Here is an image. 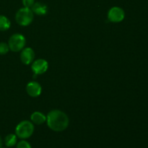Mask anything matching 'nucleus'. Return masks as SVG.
<instances>
[{"label":"nucleus","instance_id":"obj_8","mask_svg":"<svg viewBox=\"0 0 148 148\" xmlns=\"http://www.w3.org/2000/svg\"><path fill=\"white\" fill-rule=\"evenodd\" d=\"M35 57L34 51L31 48H25L23 49L20 53V59L24 64L28 65L33 62Z\"/></svg>","mask_w":148,"mask_h":148},{"label":"nucleus","instance_id":"obj_10","mask_svg":"<svg viewBox=\"0 0 148 148\" xmlns=\"http://www.w3.org/2000/svg\"><path fill=\"white\" fill-rule=\"evenodd\" d=\"M30 119L33 123L40 125V124H43L45 121H46V116L43 113L36 111L31 114Z\"/></svg>","mask_w":148,"mask_h":148},{"label":"nucleus","instance_id":"obj_9","mask_svg":"<svg viewBox=\"0 0 148 148\" xmlns=\"http://www.w3.org/2000/svg\"><path fill=\"white\" fill-rule=\"evenodd\" d=\"M30 9L33 13L40 16L45 15L48 12V7L42 2H35Z\"/></svg>","mask_w":148,"mask_h":148},{"label":"nucleus","instance_id":"obj_14","mask_svg":"<svg viewBox=\"0 0 148 148\" xmlns=\"http://www.w3.org/2000/svg\"><path fill=\"white\" fill-rule=\"evenodd\" d=\"M16 148H32V147L28 142L25 141V140H21L18 143H17Z\"/></svg>","mask_w":148,"mask_h":148},{"label":"nucleus","instance_id":"obj_2","mask_svg":"<svg viewBox=\"0 0 148 148\" xmlns=\"http://www.w3.org/2000/svg\"><path fill=\"white\" fill-rule=\"evenodd\" d=\"M34 132V126L29 121H23L19 123L15 128V134L22 140H25L33 135Z\"/></svg>","mask_w":148,"mask_h":148},{"label":"nucleus","instance_id":"obj_17","mask_svg":"<svg viewBox=\"0 0 148 148\" xmlns=\"http://www.w3.org/2000/svg\"><path fill=\"white\" fill-rule=\"evenodd\" d=\"M0 148H7V147H0Z\"/></svg>","mask_w":148,"mask_h":148},{"label":"nucleus","instance_id":"obj_6","mask_svg":"<svg viewBox=\"0 0 148 148\" xmlns=\"http://www.w3.org/2000/svg\"><path fill=\"white\" fill-rule=\"evenodd\" d=\"M32 71L35 75H42L47 71L49 68V64L47 61L43 59H39L33 62L32 64Z\"/></svg>","mask_w":148,"mask_h":148},{"label":"nucleus","instance_id":"obj_12","mask_svg":"<svg viewBox=\"0 0 148 148\" xmlns=\"http://www.w3.org/2000/svg\"><path fill=\"white\" fill-rule=\"evenodd\" d=\"M11 25L10 20L4 15H0V31H6Z\"/></svg>","mask_w":148,"mask_h":148},{"label":"nucleus","instance_id":"obj_7","mask_svg":"<svg viewBox=\"0 0 148 148\" xmlns=\"http://www.w3.org/2000/svg\"><path fill=\"white\" fill-rule=\"evenodd\" d=\"M26 91L27 93L33 98H36L39 96L41 93L42 88L40 84L37 82H30L26 86Z\"/></svg>","mask_w":148,"mask_h":148},{"label":"nucleus","instance_id":"obj_11","mask_svg":"<svg viewBox=\"0 0 148 148\" xmlns=\"http://www.w3.org/2000/svg\"><path fill=\"white\" fill-rule=\"evenodd\" d=\"M17 136L16 134H10L7 136H6L5 139H4V144L7 147H14L16 144H17Z\"/></svg>","mask_w":148,"mask_h":148},{"label":"nucleus","instance_id":"obj_16","mask_svg":"<svg viewBox=\"0 0 148 148\" xmlns=\"http://www.w3.org/2000/svg\"><path fill=\"white\" fill-rule=\"evenodd\" d=\"M2 145H3V140L2 139H1V137H0V147H2Z\"/></svg>","mask_w":148,"mask_h":148},{"label":"nucleus","instance_id":"obj_15","mask_svg":"<svg viewBox=\"0 0 148 148\" xmlns=\"http://www.w3.org/2000/svg\"><path fill=\"white\" fill-rule=\"evenodd\" d=\"M23 4L24 7L27 8H31L35 4V0H23Z\"/></svg>","mask_w":148,"mask_h":148},{"label":"nucleus","instance_id":"obj_13","mask_svg":"<svg viewBox=\"0 0 148 148\" xmlns=\"http://www.w3.org/2000/svg\"><path fill=\"white\" fill-rule=\"evenodd\" d=\"M10 51V48L7 43L1 42L0 43V55H4Z\"/></svg>","mask_w":148,"mask_h":148},{"label":"nucleus","instance_id":"obj_5","mask_svg":"<svg viewBox=\"0 0 148 148\" xmlns=\"http://www.w3.org/2000/svg\"><path fill=\"white\" fill-rule=\"evenodd\" d=\"M125 17L124 10L119 7H114L109 10L108 12V18L111 23H120Z\"/></svg>","mask_w":148,"mask_h":148},{"label":"nucleus","instance_id":"obj_4","mask_svg":"<svg viewBox=\"0 0 148 148\" xmlns=\"http://www.w3.org/2000/svg\"><path fill=\"white\" fill-rule=\"evenodd\" d=\"M26 43L25 38L20 33L13 34L10 38L8 41V46L10 50L13 52H19L23 49Z\"/></svg>","mask_w":148,"mask_h":148},{"label":"nucleus","instance_id":"obj_3","mask_svg":"<svg viewBox=\"0 0 148 148\" xmlns=\"http://www.w3.org/2000/svg\"><path fill=\"white\" fill-rule=\"evenodd\" d=\"M15 20L20 25L27 26L33 20V12L30 8L23 7L20 9L15 14Z\"/></svg>","mask_w":148,"mask_h":148},{"label":"nucleus","instance_id":"obj_1","mask_svg":"<svg viewBox=\"0 0 148 148\" xmlns=\"http://www.w3.org/2000/svg\"><path fill=\"white\" fill-rule=\"evenodd\" d=\"M46 122L49 128L54 132H62L69 126L68 116L60 110H53L48 114Z\"/></svg>","mask_w":148,"mask_h":148}]
</instances>
